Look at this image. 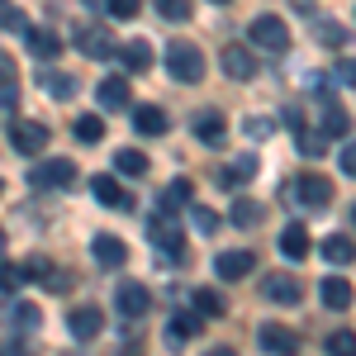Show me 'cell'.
<instances>
[{
  "label": "cell",
  "mask_w": 356,
  "mask_h": 356,
  "mask_svg": "<svg viewBox=\"0 0 356 356\" xmlns=\"http://www.w3.org/2000/svg\"><path fill=\"white\" fill-rule=\"evenodd\" d=\"M166 72H171V81H204V53L195 48V43H186V38H176L171 48H166Z\"/></svg>",
  "instance_id": "cell-1"
},
{
  "label": "cell",
  "mask_w": 356,
  "mask_h": 356,
  "mask_svg": "<svg viewBox=\"0 0 356 356\" xmlns=\"http://www.w3.org/2000/svg\"><path fill=\"white\" fill-rule=\"evenodd\" d=\"M247 38H252L257 53H285L290 48V29H285L280 15H257L252 29H247Z\"/></svg>",
  "instance_id": "cell-2"
},
{
  "label": "cell",
  "mask_w": 356,
  "mask_h": 356,
  "mask_svg": "<svg viewBox=\"0 0 356 356\" xmlns=\"http://www.w3.org/2000/svg\"><path fill=\"white\" fill-rule=\"evenodd\" d=\"M147 243L157 247L166 261H181V252H186V238H181L176 219H171V214H162V209H157V214L147 219Z\"/></svg>",
  "instance_id": "cell-3"
},
{
  "label": "cell",
  "mask_w": 356,
  "mask_h": 356,
  "mask_svg": "<svg viewBox=\"0 0 356 356\" xmlns=\"http://www.w3.org/2000/svg\"><path fill=\"white\" fill-rule=\"evenodd\" d=\"M72 181H76V162H67V157H48V162L29 166V186L33 191H62Z\"/></svg>",
  "instance_id": "cell-4"
},
{
  "label": "cell",
  "mask_w": 356,
  "mask_h": 356,
  "mask_svg": "<svg viewBox=\"0 0 356 356\" xmlns=\"http://www.w3.org/2000/svg\"><path fill=\"white\" fill-rule=\"evenodd\" d=\"M48 138H53L48 124H38V119H10V143H15V152H24V157L43 152Z\"/></svg>",
  "instance_id": "cell-5"
},
{
  "label": "cell",
  "mask_w": 356,
  "mask_h": 356,
  "mask_svg": "<svg viewBox=\"0 0 356 356\" xmlns=\"http://www.w3.org/2000/svg\"><path fill=\"white\" fill-rule=\"evenodd\" d=\"M257 347L266 356H295L300 352V332L285 328V323H261L257 328Z\"/></svg>",
  "instance_id": "cell-6"
},
{
  "label": "cell",
  "mask_w": 356,
  "mask_h": 356,
  "mask_svg": "<svg viewBox=\"0 0 356 356\" xmlns=\"http://www.w3.org/2000/svg\"><path fill=\"white\" fill-rule=\"evenodd\" d=\"M219 67H223V76H233V81H252L257 76V53L247 43H223Z\"/></svg>",
  "instance_id": "cell-7"
},
{
  "label": "cell",
  "mask_w": 356,
  "mask_h": 356,
  "mask_svg": "<svg viewBox=\"0 0 356 356\" xmlns=\"http://www.w3.org/2000/svg\"><path fill=\"white\" fill-rule=\"evenodd\" d=\"M114 309H119L124 318H143V314L152 309V290L138 285V280H124V285L114 290Z\"/></svg>",
  "instance_id": "cell-8"
},
{
  "label": "cell",
  "mask_w": 356,
  "mask_h": 356,
  "mask_svg": "<svg viewBox=\"0 0 356 356\" xmlns=\"http://www.w3.org/2000/svg\"><path fill=\"white\" fill-rule=\"evenodd\" d=\"M261 300L266 304H300L304 285L295 280V275H285V271H271L266 280H261Z\"/></svg>",
  "instance_id": "cell-9"
},
{
  "label": "cell",
  "mask_w": 356,
  "mask_h": 356,
  "mask_svg": "<svg viewBox=\"0 0 356 356\" xmlns=\"http://www.w3.org/2000/svg\"><path fill=\"white\" fill-rule=\"evenodd\" d=\"M290 191H295V200H300L304 209H323V204L332 200V181H328V176H314V171H309V176H300Z\"/></svg>",
  "instance_id": "cell-10"
},
{
  "label": "cell",
  "mask_w": 356,
  "mask_h": 356,
  "mask_svg": "<svg viewBox=\"0 0 356 356\" xmlns=\"http://www.w3.org/2000/svg\"><path fill=\"white\" fill-rule=\"evenodd\" d=\"M76 48H81L86 57H95V62H105V57L119 53V43L110 38V29H100V24H86L76 29Z\"/></svg>",
  "instance_id": "cell-11"
},
{
  "label": "cell",
  "mask_w": 356,
  "mask_h": 356,
  "mask_svg": "<svg viewBox=\"0 0 356 356\" xmlns=\"http://www.w3.org/2000/svg\"><path fill=\"white\" fill-rule=\"evenodd\" d=\"M67 328H72L76 342H90V337H100V328H105V314H100L95 304H76V309L67 314Z\"/></svg>",
  "instance_id": "cell-12"
},
{
  "label": "cell",
  "mask_w": 356,
  "mask_h": 356,
  "mask_svg": "<svg viewBox=\"0 0 356 356\" xmlns=\"http://www.w3.org/2000/svg\"><path fill=\"white\" fill-rule=\"evenodd\" d=\"M90 191H95V200H100L105 209H134V195L124 191V186H119V181L110 176V171L90 176Z\"/></svg>",
  "instance_id": "cell-13"
},
{
  "label": "cell",
  "mask_w": 356,
  "mask_h": 356,
  "mask_svg": "<svg viewBox=\"0 0 356 356\" xmlns=\"http://www.w3.org/2000/svg\"><path fill=\"white\" fill-rule=\"evenodd\" d=\"M200 328H204V314H200V309H191V314H176V318L166 323V347H176V352H181L191 337H200Z\"/></svg>",
  "instance_id": "cell-14"
},
{
  "label": "cell",
  "mask_w": 356,
  "mask_h": 356,
  "mask_svg": "<svg viewBox=\"0 0 356 356\" xmlns=\"http://www.w3.org/2000/svg\"><path fill=\"white\" fill-rule=\"evenodd\" d=\"M252 266H257V257H252V252H243V247H238V252H219V257H214L219 280H247V275H252Z\"/></svg>",
  "instance_id": "cell-15"
},
{
  "label": "cell",
  "mask_w": 356,
  "mask_h": 356,
  "mask_svg": "<svg viewBox=\"0 0 356 356\" xmlns=\"http://www.w3.org/2000/svg\"><path fill=\"white\" fill-rule=\"evenodd\" d=\"M191 129H195V138H200V143H214V147H219L223 138H228V119H223L219 110H200L191 119Z\"/></svg>",
  "instance_id": "cell-16"
},
{
  "label": "cell",
  "mask_w": 356,
  "mask_h": 356,
  "mask_svg": "<svg viewBox=\"0 0 356 356\" xmlns=\"http://www.w3.org/2000/svg\"><path fill=\"white\" fill-rule=\"evenodd\" d=\"M318 300H323V309H352V300H356V290H352V280H342V275H328L323 285H318Z\"/></svg>",
  "instance_id": "cell-17"
},
{
  "label": "cell",
  "mask_w": 356,
  "mask_h": 356,
  "mask_svg": "<svg viewBox=\"0 0 356 356\" xmlns=\"http://www.w3.org/2000/svg\"><path fill=\"white\" fill-rule=\"evenodd\" d=\"M257 176V157L252 152H243V157H233L228 166H219V186H228V191H238V186H247Z\"/></svg>",
  "instance_id": "cell-18"
},
{
  "label": "cell",
  "mask_w": 356,
  "mask_h": 356,
  "mask_svg": "<svg viewBox=\"0 0 356 356\" xmlns=\"http://www.w3.org/2000/svg\"><path fill=\"white\" fill-rule=\"evenodd\" d=\"M5 323H10V328H19V332H38V328H43V309H38V304L15 300L10 309H5Z\"/></svg>",
  "instance_id": "cell-19"
},
{
  "label": "cell",
  "mask_w": 356,
  "mask_h": 356,
  "mask_svg": "<svg viewBox=\"0 0 356 356\" xmlns=\"http://www.w3.org/2000/svg\"><path fill=\"white\" fill-rule=\"evenodd\" d=\"M309 228H304V223H285V228H280V252H285V257H290V261H304V257H309Z\"/></svg>",
  "instance_id": "cell-20"
},
{
  "label": "cell",
  "mask_w": 356,
  "mask_h": 356,
  "mask_svg": "<svg viewBox=\"0 0 356 356\" xmlns=\"http://www.w3.org/2000/svg\"><path fill=\"white\" fill-rule=\"evenodd\" d=\"M90 252H95V261H100V266H124V261H129V247L119 243V238H114V233H100V238H95V243H90Z\"/></svg>",
  "instance_id": "cell-21"
},
{
  "label": "cell",
  "mask_w": 356,
  "mask_h": 356,
  "mask_svg": "<svg viewBox=\"0 0 356 356\" xmlns=\"http://www.w3.org/2000/svg\"><path fill=\"white\" fill-rule=\"evenodd\" d=\"M134 129L143 138H162L166 129H171V119H166L157 105H138V110H134Z\"/></svg>",
  "instance_id": "cell-22"
},
{
  "label": "cell",
  "mask_w": 356,
  "mask_h": 356,
  "mask_svg": "<svg viewBox=\"0 0 356 356\" xmlns=\"http://www.w3.org/2000/svg\"><path fill=\"white\" fill-rule=\"evenodd\" d=\"M261 219H266V209H261L257 200H247V195H238V200L228 204V223H233V228H257Z\"/></svg>",
  "instance_id": "cell-23"
},
{
  "label": "cell",
  "mask_w": 356,
  "mask_h": 356,
  "mask_svg": "<svg viewBox=\"0 0 356 356\" xmlns=\"http://www.w3.org/2000/svg\"><path fill=\"white\" fill-rule=\"evenodd\" d=\"M57 53H62V38H57V33H48V29H29V57H33V62H53Z\"/></svg>",
  "instance_id": "cell-24"
},
{
  "label": "cell",
  "mask_w": 356,
  "mask_h": 356,
  "mask_svg": "<svg viewBox=\"0 0 356 356\" xmlns=\"http://www.w3.org/2000/svg\"><path fill=\"white\" fill-rule=\"evenodd\" d=\"M114 57H119L129 72H147V67H152V48H147L143 38H129V43H119V53H114Z\"/></svg>",
  "instance_id": "cell-25"
},
{
  "label": "cell",
  "mask_w": 356,
  "mask_h": 356,
  "mask_svg": "<svg viewBox=\"0 0 356 356\" xmlns=\"http://www.w3.org/2000/svg\"><path fill=\"white\" fill-rule=\"evenodd\" d=\"M100 110H124L129 105V76H110V81H100Z\"/></svg>",
  "instance_id": "cell-26"
},
{
  "label": "cell",
  "mask_w": 356,
  "mask_h": 356,
  "mask_svg": "<svg viewBox=\"0 0 356 356\" xmlns=\"http://www.w3.org/2000/svg\"><path fill=\"white\" fill-rule=\"evenodd\" d=\"M38 86H43L53 100H72V95H76V76H67V72H43Z\"/></svg>",
  "instance_id": "cell-27"
},
{
  "label": "cell",
  "mask_w": 356,
  "mask_h": 356,
  "mask_svg": "<svg viewBox=\"0 0 356 356\" xmlns=\"http://www.w3.org/2000/svg\"><path fill=\"white\" fill-rule=\"evenodd\" d=\"M323 257H328L332 266H352V261H356V243H352V238H342V233H332L328 243H323Z\"/></svg>",
  "instance_id": "cell-28"
},
{
  "label": "cell",
  "mask_w": 356,
  "mask_h": 356,
  "mask_svg": "<svg viewBox=\"0 0 356 356\" xmlns=\"http://www.w3.org/2000/svg\"><path fill=\"white\" fill-rule=\"evenodd\" d=\"M195 309H200L204 318H219V314H228L223 295H219V290H209V285H204V290H195Z\"/></svg>",
  "instance_id": "cell-29"
},
{
  "label": "cell",
  "mask_w": 356,
  "mask_h": 356,
  "mask_svg": "<svg viewBox=\"0 0 356 356\" xmlns=\"http://www.w3.org/2000/svg\"><path fill=\"white\" fill-rule=\"evenodd\" d=\"M295 143H300L304 157H323V152H328V134H314L309 124H304L300 134H295Z\"/></svg>",
  "instance_id": "cell-30"
},
{
  "label": "cell",
  "mask_w": 356,
  "mask_h": 356,
  "mask_svg": "<svg viewBox=\"0 0 356 356\" xmlns=\"http://www.w3.org/2000/svg\"><path fill=\"white\" fill-rule=\"evenodd\" d=\"M114 171H124V176H143V171H147V157L134 152V147H119V152H114Z\"/></svg>",
  "instance_id": "cell-31"
},
{
  "label": "cell",
  "mask_w": 356,
  "mask_h": 356,
  "mask_svg": "<svg viewBox=\"0 0 356 356\" xmlns=\"http://www.w3.org/2000/svg\"><path fill=\"white\" fill-rule=\"evenodd\" d=\"M176 204H191V181H186V176L166 186V195H162V204H157V209H162V214H171Z\"/></svg>",
  "instance_id": "cell-32"
},
{
  "label": "cell",
  "mask_w": 356,
  "mask_h": 356,
  "mask_svg": "<svg viewBox=\"0 0 356 356\" xmlns=\"http://www.w3.org/2000/svg\"><path fill=\"white\" fill-rule=\"evenodd\" d=\"M76 138L81 143H100L105 138V119L100 114H76Z\"/></svg>",
  "instance_id": "cell-33"
},
{
  "label": "cell",
  "mask_w": 356,
  "mask_h": 356,
  "mask_svg": "<svg viewBox=\"0 0 356 356\" xmlns=\"http://www.w3.org/2000/svg\"><path fill=\"white\" fill-rule=\"evenodd\" d=\"M347 129H352V119H347V110H337V105H328V110H323V134H328V138H347Z\"/></svg>",
  "instance_id": "cell-34"
},
{
  "label": "cell",
  "mask_w": 356,
  "mask_h": 356,
  "mask_svg": "<svg viewBox=\"0 0 356 356\" xmlns=\"http://www.w3.org/2000/svg\"><path fill=\"white\" fill-rule=\"evenodd\" d=\"M314 33H318V43H323V48H342V38H347V29L337 24V19H318Z\"/></svg>",
  "instance_id": "cell-35"
},
{
  "label": "cell",
  "mask_w": 356,
  "mask_h": 356,
  "mask_svg": "<svg viewBox=\"0 0 356 356\" xmlns=\"http://www.w3.org/2000/svg\"><path fill=\"white\" fill-rule=\"evenodd\" d=\"M191 223H195V233H219V214L214 209H204V204H191Z\"/></svg>",
  "instance_id": "cell-36"
},
{
  "label": "cell",
  "mask_w": 356,
  "mask_h": 356,
  "mask_svg": "<svg viewBox=\"0 0 356 356\" xmlns=\"http://www.w3.org/2000/svg\"><path fill=\"white\" fill-rule=\"evenodd\" d=\"M157 5V15H166L171 24H181V19H191V0H152Z\"/></svg>",
  "instance_id": "cell-37"
},
{
  "label": "cell",
  "mask_w": 356,
  "mask_h": 356,
  "mask_svg": "<svg viewBox=\"0 0 356 356\" xmlns=\"http://www.w3.org/2000/svg\"><path fill=\"white\" fill-rule=\"evenodd\" d=\"M328 356H356V332H332L328 337Z\"/></svg>",
  "instance_id": "cell-38"
},
{
  "label": "cell",
  "mask_w": 356,
  "mask_h": 356,
  "mask_svg": "<svg viewBox=\"0 0 356 356\" xmlns=\"http://www.w3.org/2000/svg\"><path fill=\"white\" fill-rule=\"evenodd\" d=\"M19 271H24V280H43V285H48V275H53V261H48V257H29Z\"/></svg>",
  "instance_id": "cell-39"
},
{
  "label": "cell",
  "mask_w": 356,
  "mask_h": 356,
  "mask_svg": "<svg viewBox=\"0 0 356 356\" xmlns=\"http://www.w3.org/2000/svg\"><path fill=\"white\" fill-rule=\"evenodd\" d=\"M332 81L347 86V90H356V57H342V62L332 67Z\"/></svg>",
  "instance_id": "cell-40"
},
{
  "label": "cell",
  "mask_w": 356,
  "mask_h": 356,
  "mask_svg": "<svg viewBox=\"0 0 356 356\" xmlns=\"http://www.w3.org/2000/svg\"><path fill=\"white\" fill-rule=\"evenodd\" d=\"M243 129H247V138H271L275 134V124H271V119H261V114H252Z\"/></svg>",
  "instance_id": "cell-41"
},
{
  "label": "cell",
  "mask_w": 356,
  "mask_h": 356,
  "mask_svg": "<svg viewBox=\"0 0 356 356\" xmlns=\"http://www.w3.org/2000/svg\"><path fill=\"white\" fill-rule=\"evenodd\" d=\"M105 10H110L114 19H134V15H138V0H105Z\"/></svg>",
  "instance_id": "cell-42"
},
{
  "label": "cell",
  "mask_w": 356,
  "mask_h": 356,
  "mask_svg": "<svg viewBox=\"0 0 356 356\" xmlns=\"http://www.w3.org/2000/svg\"><path fill=\"white\" fill-rule=\"evenodd\" d=\"M24 285V271L19 266H0V290H19Z\"/></svg>",
  "instance_id": "cell-43"
},
{
  "label": "cell",
  "mask_w": 356,
  "mask_h": 356,
  "mask_svg": "<svg viewBox=\"0 0 356 356\" xmlns=\"http://www.w3.org/2000/svg\"><path fill=\"white\" fill-rule=\"evenodd\" d=\"M15 100H19L15 81H0V110H5V114H15Z\"/></svg>",
  "instance_id": "cell-44"
},
{
  "label": "cell",
  "mask_w": 356,
  "mask_h": 356,
  "mask_svg": "<svg viewBox=\"0 0 356 356\" xmlns=\"http://www.w3.org/2000/svg\"><path fill=\"white\" fill-rule=\"evenodd\" d=\"M337 162H342V171H347V176H356V143H342Z\"/></svg>",
  "instance_id": "cell-45"
},
{
  "label": "cell",
  "mask_w": 356,
  "mask_h": 356,
  "mask_svg": "<svg viewBox=\"0 0 356 356\" xmlns=\"http://www.w3.org/2000/svg\"><path fill=\"white\" fill-rule=\"evenodd\" d=\"M0 24H5V29H29V24H24V15H19V10H10V5L0 10Z\"/></svg>",
  "instance_id": "cell-46"
},
{
  "label": "cell",
  "mask_w": 356,
  "mask_h": 356,
  "mask_svg": "<svg viewBox=\"0 0 356 356\" xmlns=\"http://www.w3.org/2000/svg\"><path fill=\"white\" fill-rule=\"evenodd\" d=\"M0 81H15V62H10L5 53H0Z\"/></svg>",
  "instance_id": "cell-47"
},
{
  "label": "cell",
  "mask_w": 356,
  "mask_h": 356,
  "mask_svg": "<svg viewBox=\"0 0 356 356\" xmlns=\"http://www.w3.org/2000/svg\"><path fill=\"white\" fill-rule=\"evenodd\" d=\"M0 356H29L19 342H0Z\"/></svg>",
  "instance_id": "cell-48"
},
{
  "label": "cell",
  "mask_w": 356,
  "mask_h": 356,
  "mask_svg": "<svg viewBox=\"0 0 356 356\" xmlns=\"http://www.w3.org/2000/svg\"><path fill=\"white\" fill-rule=\"evenodd\" d=\"M86 10H105V0H81Z\"/></svg>",
  "instance_id": "cell-49"
},
{
  "label": "cell",
  "mask_w": 356,
  "mask_h": 356,
  "mask_svg": "<svg viewBox=\"0 0 356 356\" xmlns=\"http://www.w3.org/2000/svg\"><path fill=\"white\" fill-rule=\"evenodd\" d=\"M204 356H238V352H228V347H214V352H204Z\"/></svg>",
  "instance_id": "cell-50"
},
{
  "label": "cell",
  "mask_w": 356,
  "mask_h": 356,
  "mask_svg": "<svg viewBox=\"0 0 356 356\" xmlns=\"http://www.w3.org/2000/svg\"><path fill=\"white\" fill-rule=\"evenodd\" d=\"M352 228H356V204H352Z\"/></svg>",
  "instance_id": "cell-51"
},
{
  "label": "cell",
  "mask_w": 356,
  "mask_h": 356,
  "mask_svg": "<svg viewBox=\"0 0 356 356\" xmlns=\"http://www.w3.org/2000/svg\"><path fill=\"white\" fill-rule=\"evenodd\" d=\"M0 252H5V233H0Z\"/></svg>",
  "instance_id": "cell-52"
},
{
  "label": "cell",
  "mask_w": 356,
  "mask_h": 356,
  "mask_svg": "<svg viewBox=\"0 0 356 356\" xmlns=\"http://www.w3.org/2000/svg\"><path fill=\"white\" fill-rule=\"evenodd\" d=\"M219 5H228V0H219Z\"/></svg>",
  "instance_id": "cell-53"
},
{
  "label": "cell",
  "mask_w": 356,
  "mask_h": 356,
  "mask_svg": "<svg viewBox=\"0 0 356 356\" xmlns=\"http://www.w3.org/2000/svg\"><path fill=\"white\" fill-rule=\"evenodd\" d=\"M0 191H5V186H0Z\"/></svg>",
  "instance_id": "cell-54"
}]
</instances>
